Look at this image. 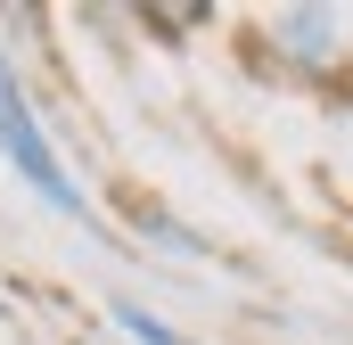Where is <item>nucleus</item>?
<instances>
[{
	"label": "nucleus",
	"mask_w": 353,
	"mask_h": 345,
	"mask_svg": "<svg viewBox=\"0 0 353 345\" xmlns=\"http://www.w3.org/2000/svg\"><path fill=\"white\" fill-rule=\"evenodd\" d=\"M271 33H279L288 58H304V66H329V58H337V8H279Z\"/></svg>",
	"instance_id": "nucleus-2"
},
{
	"label": "nucleus",
	"mask_w": 353,
	"mask_h": 345,
	"mask_svg": "<svg viewBox=\"0 0 353 345\" xmlns=\"http://www.w3.org/2000/svg\"><path fill=\"white\" fill-rule=\"evenodd\" d=\"M115 329L132 345H197V337H181V329H165L157 313H140V304H115Z\"/></svg>",
	"instance_id": "nucleus-3"
},
{
	"label": "nucleus",
	"mask_w": 353,
	"mask_h": 345,
	"mask_svg": "<svg viewBox=\"0 0 353 345\" xmlns=\"http://www.w3.org/2000/svg\"><path fill=\"white\" fill-rule=\"evenodd\" d=\"M0 157H8V172H17L41 206H58L66 222H90L83 181H74L66 157L50 148V132H41V115H33V99H25V83H17V66H8V58H0Z\"/></svg>",
	"instance_id": "nucleus-1"
}]
</instances>
